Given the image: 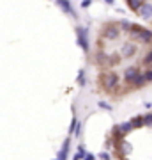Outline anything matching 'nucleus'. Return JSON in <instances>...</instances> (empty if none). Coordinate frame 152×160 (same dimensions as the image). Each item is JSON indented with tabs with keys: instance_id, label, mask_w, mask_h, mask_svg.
Returning a JSON list of instances; mask_svg holds the SVG:
<instances>
[{
	"instance_id": "15",
	"label": "nucleus",
	"mask_w": 152,
	"mask_h": 160,
	"mask_svg": "<svg viewBox=\"0 0 152 160\" xmlns=\"http://www.w3.org/2000/svg\"><path fill=\"white\" fill-rule=\"evenodd\" d=\"M80 130V123L76 119H73V123H71V133H78Z\"/></svg>"
},
{
	"instance_id": "5",
	"label": "nucleus",
	"mask_w": 152,
	"mask_h": 160,
	"mask_svg": "<svg viewBox=\"0 0 152 160\" xmlns=\"http://www.w3.org/2000/svg\"><path fill=\"white\" fill-rule=\"evenodd\" d=\"M138 75H140L138 68H136V66H129V68H126V71H124V78H126L127 84H133V82L138 78Z\"/></svg>"
},
{
	"instance_id": "10",
	"label": "nucleus",
	"mask_w": 152,
	"mask_h": 160,
	"mask_svg": "<svg viewBox=\"0 0 152 160\" xmlns=\"http://www.w3.org/2000/svg\"><path fill=\"white\" fill-rule=\"evenodd\" d=\"M67 151H69V139H66L64 148H62V151H60V155H58V158H57V160H66V158H67Z\"/></svg>"
},
{
	"instance_id": "4",
	"label": "nucleus",
	"mask_w": 152,
	"mask_h": 160,
	"mask_svg": "<svg viewBox=\"0 0 152 160\" xmlns=\"http://www.w3.org/2000/svg\"><path fill=\"white\" fill-rule=\"evenodd\" d=\"M129 132H133V126H131L129 123H120L118 126H115V137L122 139V137H126Z\"/></svg>"
},
{
	"instance_id": "7",
	"label": "nucleus",
	"mask_w": 152,
	"mask_h": 160,
	"mask_svg": "<svg viewBox=\"0 0 152 160\" xmlns=\"http://www.w3.org/2000/svg\"><path fill=\"white\" fill-rule=\"evenodd\" d=\"M135 53H136V48L131 45V43H126V45L122 46V55H124V57H133Z\"/></svg>"
},
{
	"instance_id": "13",
	"label": "nucleus",
	"mask_w": 152,
	"mask_h": 160,
	"mask_svg": "<svg viewBox=\"0 0 152 160\" xmlns=\"http://www.w3.org/2000/svg\"><path fill=\"white\" fill-rule=\"evenodd\" d=\"M96 59H97V62H99V64H104L108 61V55H106V53H103V52H99V53L96 55Z\"/></svg>"
},
{
	"instance_id": "6",
	"label": "nucleus",
	"mask_w": 152,
	"mask_h": 160,
	"mask_svg": "<svg viewBox=\"0 0 152 160\" xmlns=\"http://www.w3.org/2000/svg\"><path fill=\"white\" fill-rule=\"evenodd\" d=\"M138 14H140L141 18H152V4H149V2H143L140 6V9H138Z\"/></svg>"
},
{
	"instance_id": "12",
	"label": "nucleus",
	"mask_w": 152,
	"mask_h": 160,
	"mask_svg": "<svg viewBox=\"0 0 152 160\" xmlns=\"http://www.w3.org/2000/svg\"><path fill=\"white\" fill-rule=\"evenodd\" d=\"M118 149H122V153L127 155L131 151V144L127 142V141H122V142H120V146H118Z\"/></svg>"
},
{
	"instance_id": "3",
	"label": "nucleus",
	"mask_w": 152,
	"mask_h": 160,
	"mask_svg": "<svg viewBox=\"0 0 152 160\" xmlns=\"http://www.w3.org/2000/svg\"><path fill=\"white\" fill-rule=\"evenodd\" d=\"M76 38H78L80 46H81V48H83L85 52L89 50V41H87V30H85L83 27H78V29H76Z\"/></svg>"
},
{
	"instance_id": "17",
	"label": "nucleus",
	"mask_w": 152,
	"mask_h": 160,
	"mask_svg": "<svg viewBox=\"0 0 152 160\" xmlns=\"http://www.w3.org/2000/svg\"><path fill=\"white\" fill-rule=\"evenodd\" d=\"M85 155V149H83V146H80V149H78V153L73 157V160H81V157Z\"/></svg>"
},
{
	"instance_id": "20",
	"label": "nucleus",
	"mask_w": 152,
	"mask_h": 160,
	"mask_svg": "<svg viewBox=\"0 0 152 160\" xmlns=\"http://www.w3.org/2000/svg\"><path fill=\"white\" fill-rule=\"evenodd\" d=\"M99 158H101V160H110V155H108V153H101V155H99Z\"/></svg>"
},
{
	"instance_id": "23",
	"label": "nucleus",
	"mask_w": 152,
	"mask_h": 160,
	"mask_svg": "<svg viewBox=\"0 0 152 160\" xmlns=\"http://www.w3.org/2000/svg\"><path fill=\"white\" fill-rule=\"evenodd\" d=\"M99 107H103V109H112L110 105H106V103H99Z\"/></svg>"
},
{
	"instance_id": "18",
	"label": "nucleus",
	"mask_w": 152,
	"mask_h": 160,
	"mask_svg": "<svg viewBox=\"0 0 152 160\" xmlns=\"http://www.w3.org/2000/svg\"><path fill=\"white\" fill-rule=\"evenodd\" d=\"M143 64H152V50L150 52H147V55L143 57V61H141Z\"/></svg>"
},
{
	"instance_id": "19",
	"label": "nucleus",
	"mask_w": 152,
	"mask_h": 160,
	"mask_svg": "<svg viewBox=\"0 0 152 160\" xmlns=\"http://www.w3.org/2000/svg\"><path fill=\"white\" fill-rule=\"evenodd\" d=\"M83 160H96V157L92 153H87V155H83Z\"/></svg>"
},
{
	"instance_id": "1",
	"label": "nucleus",
	"mask_w": 152,
	"mask_h": 160,
	"mask_svg": "<svg viewBox=\"0 0 152 160\" xmlns=\"http://www.w3.org/2000/svg\"><path fill=\"white\" fill-rule=\"evenodd\" d=\"M99 82H101V86L106 91H112V89H115L118 86V75L117 73H103Z\"/></svg>"
},
{
	"instance_id": "22",
	"label": "nucleus",
	"mask_w": 152,
	"mask_h": 160,
	"mask_svg": "<svg viewBox=\"0 0 152 160\" xmlns=\"http://www.w3.org/2000/svg\"><path fill=\"white\" fill-rule=\"evenodd\" d=\"M90 4H92V2H90V0H83V2H81V7H89Z\"/></svg>"
},
{
	"instance_id": "21",
	"label": "nucleus",
	"mask_w": 152,
	"mask_h": 160,
	"mask_svg": "<svg viewBox=\"0 0 152 160\" xmlns=\"http://www.w3.org/2000/svg\"><path fill=\"white\" fill-rule=\"evenodd\" d=\"M78 82H80V84H83V82H85V77H83V71H80V77H78Z\"/></svg>"
},
{
	"instance_id": "14",
	"label": "nucleus",
	"mask_w": 152,
	"mask_h": 160,
	"mask_svg": "<svg viewBox=\"0 0 152 160\" xmlns=\"http://www.w3.org/2000/svg\"><path fill=\"white\" fill-rule=\"evenodd\" d=\"M141 77H143V80H145V84H147V82H152V69L143 71V73H141Z\"/></svg>"
},
{
	"instance_id": "9",
	"label": "nucleus",
	"mask_w": 152,
	"mask_h": 160,
	"mask_svg": "<svg viewBox=\"0 0 152 160\" xmlns=\"http://www.w3.org/2000/svg\"><path fill=\"white\" fill-rule=\"evenodd\" d=\"M129 125L133 126V128H141V126H143V118H141V116H136V118H133V119L129 121Z\"/></svg>"
},
{
	"instance_id": "16",
	"label": "nucleus",
	"mask_w": 152,
	"mask_h": 160,
	"mask_svg": "<svg viewBox=\"0 0 152 160\" xmlns=\"http://www.w3.org/2000/svg\"><path fill=\"white\" fill-rule=\"evenodd\" d=\"M141 118H143V125L152 126V114H145V116H141Z\"/></svg>"
},
{
	"instance_id": "8",
	"label": "nucleus",
	"mask_w": 152,
	"mask_h": 160,
	"mask_svg": "<svg viewBox=\"0 0 152 160\" xmlns=\"http://www.w3.org/2000/svg\"><path fill=\"white\" fill-rule=\"evenodd\" d=\"M57 4L62 7L67 14H73V16H74V11H73V7H71V2H69V0H57Z\"/></svg>"
},
{
	"instance_id": "24",
	"label": "nucleus",
	"mask_w": 152,
	"mask_h": 160,
	"mask_svg": "<svg viewBox=\"0 0 152 160\" xmlns=\"http://www.w3.org/2000/svg\"><path fill=\"white\" fill-rule=\"evenodd\" d=\"M104 2H108V4H113V0H104Z\"/></svg>"
},
{
	"instance_id": "2",
	"label": "nucleus",
	"mask_w": 152,
	"mask_h": 160,
	"mask_svg": "<svg viewBox=\"0 0 152 160\" xmlns=\"http://www.w3.org/2000/svg\"><path fill=\"white\" fill-rule=\"evenodd\" d=\"M103 36L110 41H115V39H118V36H120V29L115 27V25H106L104 30H103Z\"/></svg>"
},
{
	"instance_id": "11",
	"label": "nucleus",
	"mask_w": 152,
	"mask_h": 160,
	"mask_svg": "<svg viewBox=\"0 0 152 160\" xmlns=\"http://www.w3.org/2000/svg\"><path fill=\"white\" fill-rule=\"evenodd\" d=\"M145 0H127V4H129V9H133V11H138L140 9V6L143 4Z\"/></svg>"
}]
</instances>
